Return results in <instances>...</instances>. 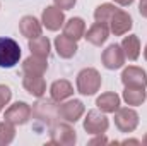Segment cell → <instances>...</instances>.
<instances>
[{
  "instance_id": "6da1fadb",
  "label": "cell",
  "mask_w": 147,
  "mask_h": 146,
  "mask_svg": "<svg viewBox=\"0 0 147 146\" xmlns=\"http://www.w3.org/2000/svg\"><path fill=\"white\" fill-rule=\"evenodd\" d=\"M31 115L36 119L39 124L51 126V124H55V120L58 117V107H57V103H55L53 98L51 100L39 98L36 103L33 105V108H31Z\"/></svg>"
},
{
  "instance_id": "7a4b0ae2",
  "label": "cell",
  "mask_w": 147,
  "mask_h": 146,
  "mask_svg": "<svg viewBox=\"0 0 147 146\" xmlns=\"http://www.w3.org/2000/svg\"><path fill=\"white\" fill-rule=\"evenodd\" d=\"M101 88V76L96 69H82L77 74V91L84 96H91Z\"/></svg>"
},
{
  "instance_id": "3957f363",
  "label": "cell",
  "mask_w": 147,
  "mask_h": 146,
  "mask_svg": "<svg viewBox=\"0 0 147 146\" xmlns=\"http://www.w3.org/2000/svg\"><path fill=\"white\" fill-rule=\"evenodd\" d=\"M21 59V46L16 40L7 36L0 38V67L10 69Z\"/></svg>"
},
{
  "instance_id": "277c9868",
  "label": "cell",
  "mask_w": 147,
  "mask_h": 146,
  "mask_svg": "<svg viewBox=\"0 0 147 146\" xmlns=\"http://www.w3.org/2000/svg\"><path fill=\"white\" fill-rule=\"evenodd\" d=\"M108 119L105 115V112H99V110H89L87 112V117L84 120V129L89 132V134H105L108 131Z\"/></svg>"
},
{
  "instance_id": "5b68a950",
  "label": "cell",
  "mask_w": 147,
  "mask_h": 146,
  "mask_svg": "<svg viewBox=\"0 0 147 146\" xmlns=\"http://www.w3.org/2000/svg\"><path fill=\"white\" fill-rule=\"evenodd\" d=\"M115 126L121 132H132L139 126V113L132 108H118L115 112Z\"/></svg>"
},
{
  "instance_id": "8992f818",
  "label": "cell",
  "mask_w": 147,
  "mask_h": 146,
  "mask_svg": "<svg viewBox=\"0 0 147 146\" xmlns=\"http://www.w3.org/2000/svg\"><path fill=\"white\" fill-rule=\"evenodd\" d=\"M7 122L14 124V126H24L29 119H31V107L24 102H17L14 105H10L5 110V117Z\"/></svg>"
},
{
  "instance_id": "52a82bcc",
  "label": "cell",
  "mask_w": 147,
  "mask_h": 146,
  "mask_svg": "<svg viewBox=\"0 0 147 146\" xmlns=\"http://www.w3.org/2000/svg\"><path fill=\"white\" fill-rule=\"evenodd\" d=\"M50 134H51V139H50L51 145L72 146L77 141L75 131H74V127H70L69 124H57V126H53V129H51Z\"/></svg>"
},
{
  "instance_id": "ba28073f",
  "label": "cell",
  "mask_w": 147,
  "mask_h": 146,
  "mask_svg": "<svg viewBox=\"0 0 147 146\" xmlns=\"http://www.w3.org/2000/svg\"><path fill=\"white\" fill-rule=\"evenodd\" d=\"M108 24H110V31L115 36H121V35H125V33H128V31L132 29V17H130L128 12L118 9V10L111 16V19H110Z\"/></svg>"
},
{
  "instance_id": "9c48e42d",
  "label": "cell",
  "mask_w": 147,
  "mask_h": 146,
  "mask_svg": "<svg viewBox=\"0 0 147 146\" xmlns=\"http://www.w3.org/2000/svg\"><path fill=\"white\" fill-rule=\"evenodd\" d=\"M103 64L106 69L115 71V69H120L125 62V53H123V48L121 45H110L105 52H103Z\"/></svg>"
},
{
  "instance_id": "30bf717a",
  "label": "cell",
  "mask_w": 147,
  "mask_h": 146,
  "mask_svg": "<svg viewBox=\"0 0 147 146\" xmlns=\"http://www.w3.org/2000/svg\"><path fill=\"white\" fill-rule=\"evenodd\" d=\"M41 23L45 24L46 29L50 31H57L63 26L65 23V16L62 12V9H58L57 5L55 7H46L43 10V16H41Z\"/></svg>"
},
{
  "instance_id": "8fae6325",
  "label": "cell",
  "mask_w": 147,
  "mask_h": 146,
  "mask_svg": "<svg viewBox=\"0 0 147 146\" xmlns=\"http://www.w3.org/2000/svg\"><path fill=\"white\" fill-rule=\"evenodd\" d=\"M84 113V103L80 100H70L58 107V117L67 122H77Z\"/></svg>"
},
{
  "instance_id": "7c38bea8",
  "label": "cell",
  "mask_w": 147,
  "mask_h": 146,
  "mask_svg": "<svg viewBox=\"0 0 147 146\" xmlns=\"http://www.w3.org/2000/svg\"><path fill=\"white\" fill-rule=\"evenodd\" d=\"M121 83L125 86H135V88H146L147 86V74L140 67H127L121 72Z\"/></svg>"
},
{
  "instance_id": "4fadbf2b",
  "label": "cell",
  "mask_w": 147,
  "mask_h": 146,
  "mask_svg": "<svg viewBox=\"0 0 147 146\" xmlns=\"http://www.w3.org/2000/svg\"><path fill=\"white\" fill-rule=\"evenodd\" d=\"M22 86L26 88V91L29 95H33L36 98H41L46 93V83H45L43 76H38V74H24Z\"/></svg>"
},
{
  "instance_id": "5bb4252c",
  "label": "cell",
  "mask_w": 147,
  "mask_h": 146,
  "mask_svg": "<svg viewBox=\"0 0 147 146\" xmlns=\"http://www.w3.org/2000/svg\"><path fill=\"white\" fill-rule=\"evenodd\" d=\"M108 35H110V28L106 23H96L89 28V31L86 33V40L96 46H101L106 40H108Z\"/></svg>"
},
{
  "instance_id": "9a60e30c",
  "label": "cell",
  "mask_w": 147,
  "mask_h": 146,
  "mask_svg": "<svg viewBox=\"0 0 147 146\" xmlns=\"http://www.w3.org/2000/svg\"><path fill=\"white\" fill-rule=\"evenodd\" d=\"M19 29H21L22 36H26L28 40L41 36V24L33 16H24L21 19V23H19Z\"/></svg>"
},
{
  "instance_id": "2e32d148",
  "label": "cell",
  "mask_w": 147,
  "mask_h": 146,
  "mask_svg": "<svg viewBox=\"0 0 147 146\" xmlns=\"http://www.w3.org/2000/svg\"><path fill=\"white\" fill-rule=\"evenodd\" d=\"M55 50H57V53L62 59H70V57L75 55V52H77V41L67 38L65 35L57 36V40H55Z\"/></svg>"
},
{
  "instance_id": "e0dca14e",
  "label": "cell",
  "mask_w": 147,
  "mask_h": 146,
  "mask_svg": "<svg viewBox=\"0 0 147 146\" xmlns=\"http://www.w3.org/2000/svg\"><path fill=\"white\" fill-rule=\"evenodd\" d=\"M84 31H86V23L80 19V17H72L65 23L63 26V35L67 38H70L74 41L80 40L84 36Z\"/></svg>"
},
{
  "instance_id": "ac0fdd59",
  "label": "cell",
  "mask_w": 147,
  "mask_h": 146,
  "mask_svg": "<svg viewBox=\"0 0 147 146\" xmlns=\"http://www.w3.org/2000/svg\"><path fill=\"white\" fill-rule=\"evenodd\" d=\"M50 93H51V98H53L55 102H63V100H67L69 96L74 95V88L69 81L60 79V81H55V83L51 84Z\"/></svg>"
},
{
  "instance_id": "d6986e66",
  "label": "cell",
  "mask_w": 147,
  "mask_h": 146,
  "mask_svg": "<svg viewBox=\"0 0 147 146\" xmlns=\"http://www.w3.org/2000/svg\"><path fill=\"white\" fill-rule=\"evenodd\" d=\"M98 108L105 113H115L120 108V96L116 93H103L98 100H96Z\"/></svg>"
},
{
  "instance_id": "ffe728a7",
  "label": "cell",
  "mask_w": 147,
  "mask_h": 146,
  "mask_svg": "<svg viewBox=\"0 0 147 146\" xmlns=\"http://www.w3.org/2000/svg\"><path fill=\"white\" fill-rule=\"evenodd\" d=\"M46 69H48L46 59L36 57V55L28 57V59L24 60V64H22V71H24V74H38V76H43Z\"/></svg>"
},
{
  "instance_id": "44dd1931",
  "label": "cell",
  "mask_w": 147,
  "mask_h": 146,
  "mask_svg": "<svg viewBox=\"0 0 147 146\" xmlns=\"http://www.w3.org/2000/svg\"><path fill=\"white\" fill-rule=\"evenodd\" d=\"M121 48H123L125 59H128V60H137L139 55H140V41H139V38L135 35H130V36L123 38Z\"/></svg>"
},
{
  "instance_id": "7402d4cb",
  "label": "cell",
  "mask_w": 147,
  "mask_h": 146,
  "mask_svg": "<svg viewBox=\"0 0 147 146\" xmlns=\"http://www.w3.org/2000/svg\"><path fill=\"white\" fill-rule=\"evenodd\" d=\"M146 88H135V86H125V91H123V100L128 103V105H142L144 100H146Z\"/></svg>"
},
{
  "instance_id": "603a6c76",
  "label": "cell",
  "mask_w": 147,
  "mask_h": 146,
  "mask_svg": "<svg viewBox=\"0 0 147 146\" xmlns=\"http://www.w3.org/2000/svg\"><path fill=\"white\" fill-rule=\"evenodd\" d=\"M29 50H31L33 55L46 59L50 55V40L46 36H38L29 40Z\"/></svg>"
},
{
  "instance_id": "cb8c5ba5",
  "label": "cell",
  "mask_w": 147,
  "mask_h": 146,
  "mask_svg": "<svg viewBox=\"0 0 147 146\" xmlns=\"http://www.w3.org/2000/svg\"><path fill=\"white\" fill-rule=\"evenodd\" d=\"M118 9L113 5V3H103V5H99V7H96V10H94V19H96V23H110L111 16L116 12Z\"/></svg>"
},
{
  "instance_id": "d4e9b609",
  "label": "cell",
  "mask_w": 147,
  "mask_h": 146,
  "mask_svg": "<svg viewBox=\"0 0 147 146\" xmlns=\"http://www.w3.org/2000/svg\"><path fill=\"white\" fill-rule=\"evenodd\" d=\"M16 138V126L10 122H2L0 124V146L10 145Z\"/></svg>"
},
{
  "instance_id": "484cf974",
  "label": "cell",
  "mask_w": 147,
  "mask_h": 146,
  "mask_svg": "<svg viewBox=\"0 0 147 146\" xmlns=\"http://www.w3.org/2000/svg\"><path fill=\"white\" fill-rule=\"evenodd\" d=\"M10 98H12V91L9 89V86L0 84V112H2L3 107L10 102Z\"/></svg>"
},
{
  "instance_id": "4316f807",
  "label": "cell",
  "mask_w": 147,
  "mask_h": 146,
  "mask_svg": "<svg viewBox=\"0 0 147 146\" xmlns=\"http://www.w3.org/2000/svg\"><path fill=\"white\" fill-rule=\"evenodd\" d=\"M53 2H55V5H57L58 9H62V10H69V9H72L74 5H75L77 0H53Z\"/></svg>"
},
{
  "instance_id": "83f0119b",
  "label": "cell",
  "mask_w": 147,
  "mask_h": 146,
  "mask_svg": "<svg viewBox=\"0 0 147 146\" xmlns=\"http://www.w3.org/2000/svg\"><path fill=\"white\" fill-rule=\"evenodd\" d=\"M106 143H108V139L103 138V134H98L96 139H91V141H89V145H106Z\"/></svg>"
},
{
  "instance_id": "f1b7e54d",
  "label": "cell",
  "mask_w": 147,
  "mask_h": 146,
  "mask_svg": "<svg viewBox=\"0 0 147 146\" xmlns=\"http://www.w3.org/2000/svg\"><path fill=\"white\" fill-rule=\"evenodd\" d=\"M139 12L147 17V0H140V5H139Z\"/></svg>"
},
{
  "instance_id": "f546056e",
  "label": "cell",
  "mask_w": 147,
  "mask_h": 146,
  "mask_svg": "<svg viewBox=\"0 0 147 146\" xmlns=\"http://www.w3.org/2000/svg\"><path fill=\"white\" fill-rule=\"evenodd\" d=\"M121 145H140L137 139H125V141H121Z\"/></svg>"
},
{
  "instance_id": "4dcf8cb0",
  "label": "cell",
  "mask_w": 147,
  "mask_h": 146,
  "mask_svg": "<svg viewBox=\"0 0 147 146\" xmlns=\"http://www.w3.org/2000/svg\"><path fill=\"white\" fill-rule=\"evenodd\" d=\"M116 3H120V5H130L134 0H115Z\"/></svg>"
},
{
  "instance_id": "1f68e13d",
  "label": "cell",
  "mask_w": 147,
  "mask_h": 146,
  "mask_svg": "<svg viewBox=\"0 0 147 146\" xmlns=\"http://www.w3.org/2000/svg\"><path fill=\"white\" fill-rule=\"evenodd\" d=\"M142 143H144V145L147 146V134H146V138H144V141H142Z\"/></svg>"
},
{
  "instance_id": "d6a6232c",
  "label": "cell",
  "mask_w": 147,
  "mask_h": 146,
  "mask_svg": "<svg viewBox=\"0 0 147 146\" xmlns=\"http://www.w3.org/2000/svg\"><path fill=\"white\" fill-rule=\"evenodd\" d=\"M144 57H146V60H147V46H146V50H144Z\"/></svg>"
}]
</instances>
